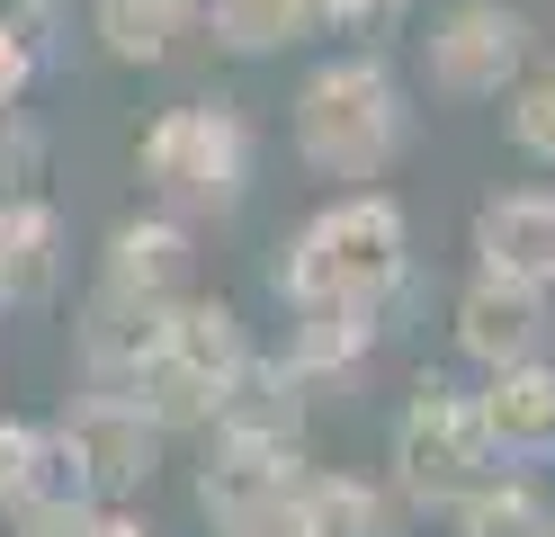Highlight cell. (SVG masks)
<instances>
[{"label": "cell", "instance_id": "cell-6", "mask_svg": "<svg viewBox=\"0 0 555 537\" xmlns=\"http://www.w3.org/2000/svg\"><path fill=\"white\" fill-rule=\"evenodd\" d=\"M46 430H54V448H63V465H73V484L99 501V511L144 501L153 475H162V457H170V439L153 430V412L134 404V394H108V385H81Z\"/></svg>", "mask_w": 555, "mask_h": 537}, {"label": "cell", "instance_id": "cell-16", "mask_svg": "<svg viewBox=\"0 0 555 537\" xmlns=\"http://www.w3.org/2000/svg\"><path fill=\"white\" fill-rule=\"evenodd\" d=\"M197 27L216 36V54L260 63V54L305 46V36H314V10H305V0H197Z\"/></svg>", "mask_w": 555, "mask_h": 537}, {"label": "cell", "instance_id": "cell-23", "mask_svg": "<svg viewBox=\"0 0 555 537\" xmlns=\"http://www.w3.org/2000/svg\"><path fill=\"white\" fill-rule=\"evenodd\" d=\"M37 153H46V135L27 126V107H0V197L37 179Z\"/></svg>", "mask_w": 555, "mask_h": 537}, {"label": "cell", "instance_id": "cell-4", "mask_svg": "<svg viewBox=\"0 0 555 537\" xmlns=\"http://www.w3.org/2000/svg\"><path fill=\"white\" fill-rule=\"evenodd\" d=\"M251 322H242V305L233 296H180L170 305V332H162V358L144 376H134L126 394L153 412V430L162 439H197L206 421H216V404L242 385V368H251Z\"/></svg>", "mask_w": 555, "mask_h": 537}, {"label": "cell", "instance_id": "cell-17", "mask_svg": "<svg viewBox=\"0 0 555 537\" xmlns=\"http://www.w3.org/2000/svg\"><path fill=\"white\" fill-rule=\"evenodd\" d=\"M448 528L457 537H555V501H546L538 475L502 465V475H483L466 501H448Z\"/></svg>", "mask_w": 555, "mask_h": 537}, {"label": "cell", "instance_id": "cell-5", "mask_svg": "<svg viewBox=\"0 0 555 537\" xmlns=\"http://www.w3.org/2000/svg\"><path fill=\"white\" fill-rule=\"evenodd\" d=\"M483 475H502V457L483 448V421H475V394L457 376H412L403 412H395V448H386V484L403 493V511H448L466 501Z\"/></svg>", "mask_w": 555, "mask_h": 537}, {"label": "cell", "instance_id": "cell-8", "mask_svg": "<svg viewBox=\"0 0 555 537\" xmlns=\"http://www.w3.org/2000/svg\"><path fill=\"white\" fill-rule=\"evenodd\" d=\"M448 341H457L466 368H519V358H546L555 341V314L538 286H502V278H466L457 305H448Z\"/></svg>", "mask_w": 555, "mask_h": 537}, {"label": "cell", "instance_id": "cell-25", "mask_svg": "<svg viewBox=\"0 0 555 537\" xmlns=\"http://www.w3.org/2000/svg\"><path fill=\"white\" fill-rule=\"evenodd\" d=\"M108 537H153V528L134 520V511H117V520H108Z\"/></svg>", "mask_w": 555, "mask_h": 537}, {"label": "cell", "instance_id": "cell-26", "mask_svg": "<svg viewBox=\"0 0 555 537\" xmlns=\"http://www.w3.org/2000/svg\"><path fill=\"white\" fill-rule=\"evenodd\" d=\"M412 10V0H376V27H386V18H403Z\"/></svg>", "mask_w": 555, "mask_h": 537}, {"label": "cell", "instance_id": "cell-21", "mask_svg": "<svg viewBox=\"0 0 555 537\" xmlns=\"http://www.w3.org/2000/svg\"><path fill=\"white\" fill-rule=\"evenodd\" d=\"M117 511H99L90 493H37L27 511L10 520V537H108Z\"/></svg>", "mask_w": 555, "mask_h": 537}, {"label": "cell", "instance_id": "cell-24", "mask_svg": "<svg viewBox=\"0 0 555 537\" xmlns=\"http://www.w3.org/2000/svg\"><path fill=\"white\" fill-rule=\"evenodd\" d=\"M314 27H376V0H305Z\"/></svg>", "mask_w": 555, "mask_h": 537}, {"label": "cell", "instance_id": "cell-14", "mask_svg": "<svg viewBox=\"0 0 555 537\" xmlns=\"http://www.w3.org/2000/svg\"><path fill=\"white\" fill-rule=\"evenodd\" d=\"M296 520H305V537H412L403 493L386 475H340V465L296 475Z\"/></svg>", "mask_w": 555, "mask_h": 537}, {"label": "cell", "instance_id": "cell-15", "mask_svg": "<svg viewBox=\"0 0 555 537\" xmlns=\"http://www.w3.org/2000/svg\"><path fill=\"white\" fill-rule=\"evenodd\" d=\"M376 341H386V314H296V322H287V349H278V376L314 404V394L350 385V376L367 368Z\"/></svg>", "mask_w": 555, "mask_h": 537}, {"label": "cell", "instance_id": "cell-12", "mask_svg": "<svg viewBox=\"0 0 555 537\" xmlns=\"http://www.w3.org/2000/svg\"><path fill=\"white\" fill-rule=\"evenodd\" d=\"M162 332H170V305L117 296V286H90V296H81V322H73V341H81V376H90V385H108V394H126V385L162 358Z\"/></svg>", "mask_w": 555, "mask_h": 537}, {"label": "cell", "instance_id": "cell-10", "mask_svg": "<svg viewBox=\"0 0 555 537\" xmlns=\"http://www.w3.org/2000/svg\"><path fill=\"white\" fill-rule=\"evenodd\" d=\"M99 286H117V296H144V305H180L197 296V233L180 225V215H126V225L108 233V251H99Z\"/></svg>", "mask_w": 555, "mask_h": 537}, {"label": "cell", "instance_id": "cell-20", "mask_svg": "<svg viewBox=\"0 0 555 537\" xmlns=\"http://www.w3.org/2000/svg\"><path fill=\"white\" fill-rule=\"evenodd\" d=\"M46 493V421L0 412V520H18Z\"/></svg>", "mask_w": 555, "mask_h": 537}, {"label": "cell", "instance_id": "cell-19", "mask_svg": "<svg viewBox=\"0 0 555 537\" xmlns=\"http://www.w3.org/2000/svg\"><path fill=\"white\" fill-rule=\"evenodd\" d=\"M502 126H511V143H519L538 170H555V63H529V72L502 90Z\"/></svg>", "mask_w": 555, "mask_h": 537}, {"label": "cell", "instance_id": "cell-7", "mask_svg": "<svg viewBox=\"0 0 555 537\" xmlns=\"http://www.w3.org/2000/svg\"><path fill=\"white\" fill-rule=\"evenodd\" d=\"M529 63H538V27H529V10H511V0H448L430 18V36H422V81L448 107L502 99Z\"/></svg>", "mask_w": 555, "mask_h": 537}, {"label": "cell", "instance_id": "cell-1", "mask_svg": "<svg viewBox=\"0 0 555 537\" xmlns=\"http://www.w3.org/2000/svg\"><path fill=\"white\" fill-rule=\"evenodd\" d=\"M269 278L287 314H386L412 286V225L386 189H340L278 242Z\"/></svg>", "mask_w": 555, "mask_h": 537}, {"label": "cell", "instance_id": "cell-13", "mask_svg": "<svg viewBox=\"0 0 555 537\" xmlns=\"http://www.w3.org/2000/svg\"><path fill=\"white\" fill-rule=\"evenodd\" d=\"M63 251H73L63 206L37 189H10L0 197V305H46L63 286Z\"/></svg>", "mask_w": 555, "mask_h": 537}, {"label": "cell", "instance_id": "cell-2", "mask_svg": "<svg viewBox=\"0 0 555 537\" xmlns=\"http://www.w3.org/2000/svg\"><path fill=\"white\" fill-rule=\"evenodd\" d=\"M287 126H296V162L314 179H332V189H376L412 143V90L376 46H359V54H332V63L305 72Z\"/></svg>", "mask_w": 555, "mask_h": 537}, {"label": "cell", "instance_id": "cell-18", "mask_svg": "<svg viewBox=\"0 0 555 537\" xmlns=\"http://www.w3.org/2000/svg\"><path fill=\"white\" fill-rule=\"evenodd\" d=\"M197 27V0H90V36L117 63H170V46Z\"/></svg>", "mask_w": 555, "mask_h": 537}, {"label": "cell", "instance_id": "cell-11", "mask_svg": "<svg viewBox=\"0 0 555 537\" xmlns=\"http://www.w3.org/2000/svg\"><path fill=\"white\" fill-rule=\"evenodd\" d=\"M475 394V421H483V448L502 465H546L555 457V358H519V368H493Z\"/></svg>", "mask_w": 555, "mask_h": 537}, {"label": "cell", "instance_id": "cell-3", "mask_svg": "<svg viewBox=\"0 0 555 537\" xmlns=\"http://www.w3.org/2000/svg\"><path fill=\"white\" fill-rule=\"evenodd\" d=\"M251 170H260V135L233 99H180L134 135V179L162 215H180L197 233L206 215H233L251 197Z\"/></svg>", "mask_w": 555, "mask_h": 537}, {"label": "cell", "instance_id": "cell-9", "mask_svg": "<svg viewBox=\"0 0 555 537\" xmlns=\"http://www.w3.org/2000/svg\"><path fill=\"white\" fill-rule=\"evenodd\" d=\"M466 251H475V278L555 296V189H493L466 225Z\"/></svg>", "mask_w": 555, "mask_h": 537}, {"label": "cell", "instance_id": "cell-22", "mask_svg": "<svg viewBox=\"0 0 555 537\" xmlns=\"http://www.w3.org/2000/svg\"><path fill=\"white\" fill-rule=\"evenodd\" d=\"M37 72H46V36L0 10V107H18L27 90H37Z\"/></svg>", "mask_w": 555, "mask_h": 537}]
</instances>
